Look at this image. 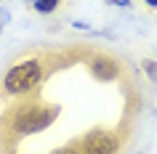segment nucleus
<instances>
[{
  "label": "nucleus",
  "instance_id": "obj_4",
  "mask_svg": "<svg viewBox=\"0 0 157 154\" xmlns=\"http://www.w3.org/2000/svg\"><path fill=\"white\" fill-rule=\"evenodd\" d=\"M29 6H32L37 13H53V11L61 6V0H29Z\"/></svg>",
  "mask_w": 157,
  "mask_h": 154
},
{
  "label": "nucleus",
  "instance_id": "obj_1",
  "mask_svg": "<svg viewBox=\"0 0 157 154\" xmlns=\"http://www.w3.org/2000/svg\"><path fill=\"white\" fill-rule=\"evenodd\" d=\"M61 53H51V51H40L35 56L19 61L3 74L0 80V96H8V98H24L37 93V88L43 85V80L48 77L56 66H61Z\"/></svg>",
  "mask_w": 157,
  "mask_h": 154
},
{
  "label": "nucleus",
  "instance_id": "obj_6",
  "mask_svg": "<svg viewBox=\"0 0 157 154\" xmlns=\"http://www.w3.org/2000/svg\"><path fill=\"white\" fill-rule=\"evenodd\" d=\"M144 72L149 74V80H152V82H157V61L147 58V61H144Z\"/></svg>",
  "mask_w": 157,
  "mask_h": 154
},
{
  "label": "nucleus",
  "instance_id": "obj_7",
  "mask_svg": "<svg viewBox=\"0 0 157 154\" xmlns=\"http://www.w3.org/2000/svg\"><path fill=\"white\" fill-rule=\"evenodd\" d=\"M112 6H128V0H109Z\"/></svg>",
  "mask_w": 157,
  "mask_h": 154
},
{
  "label": "nucleus",
  "instance_id": "obj_5",
  "mask_svg": "<svg viewBox=\"0 0 157 154\" xmlns=\"http://www.w3.org/2000/svg\"><path fill=\"white\" fill-rule=\"evenodd\" d=\"M51 154H83V152H80V146H77V141H72V144L61 146V149H53Z\"/></svg>",
  "mask_w": 157,
  "mask_h": 154
},
{
  "label": "nucleus",
  "instance_id": "obj_3",
  "mask_svg": "<svg viewBox=\"0 0 157 154\" xmlns=\"http://www.w3.org/2000/svg\"><path fill=\"white\" fill-rule=\"evenodd\" d=\"M85 64H88V69H91L93 80H99V82H117L120 74H123L120 58H115L112 53H104V51L91 53V56L85 58Z\"/></svg>",
  "mask_w": 157,
  "mask_h": 154
},
{
  "label": "nucleus",
  "instance_id": "obj_2",
  "mask_svg": "<svg viewBox=\"0 0 157 154\" xmlns=\"http://www.w3.org/2000/svg\"><path fill=\"white\" fill-rule=\"evenodd\" d=\"M77 146L83 154H120L123 138L109 128H91L77 138Z\"/></svg>",
  "mask_w": 157,
  "mask_h": 154
},
{
  "label": "nucleus",
  "instance_id": "obj_8",
  "mask_svg": "<svg viewBox=\"0 0 157 154\" xmlns=\"http://www.w3.org/2000/svg\"><path fill=\"white\" fill-rule=\"evenodd\" d=\"M144 3H147L149 8H157V0H144Z\"/></svg>",
  "mask_w": 157,
  "mask_h": 154
}]
</instances>
